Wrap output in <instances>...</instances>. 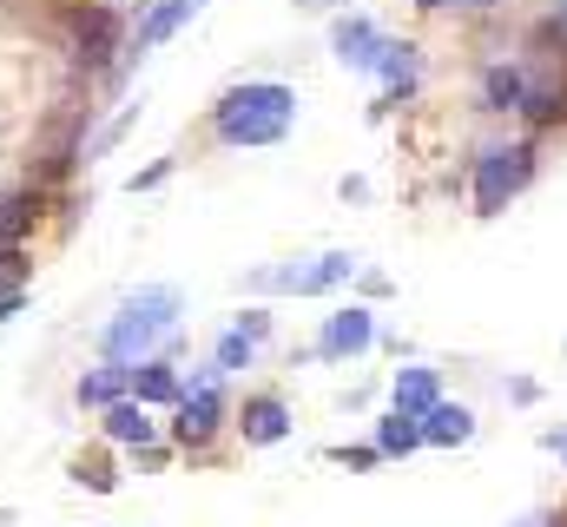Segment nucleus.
Returning a JSON list of instances; mask_svg holds the SVG:
<instances>
[{
  "instance_id": "14",
  "label": "nucleus",
  "mask_w": 567,
  "mask_h": 527,
  "mask_svg": "<svg viewBox=\"0 0 567 527\" xmlns=\"http://www.w3.org/2000/svg\"><path fill=\"white\" fill-rule=\"evenodd\" d=\"M522 100H528L522 73H515V66H488V80H482V106H488V113H515Z\"/></svg>"
},
{
  "instance_id": "11",
  "label": "nucleus",
  "mask_w": 567,
  "mask_h": 527,
  "mask_svg": "<svg viewBox=\"0 0 567 527\" xmlns=\"http://www.w3.org/2000/svg\"><path fill=\"white\" fill-rule=\"evenodd\" d=\"M475 435V415L462 409V402H435L423 415V442H435V448H455V442H468Z\"/></svg>"
},
{
  "instance_id": "28",
  "label": "nucleus",
  "mask_w": 567,
  "mask_h": 527,
  "mask_svg": "<svg viewBox=\"0 0 567 527\" xmlns=\"http://www.w3.org/2000/svg\"><path fill=\"white\" fill-rule=\"evenodd\" d=\"M522 527H548V521H522Z\"/></svg>"
},
{
  "instance_id": "7",
  "label": "nucleus",
  "mask_w": 567,
  "mask_h": 527,
  "mask_svg": "<svg viewBox=\"0 0 567 527\" xmlns=\"http://www.w3.org/2000/svg\"><path fill=\"white\" fill-rule=\"evenodd\" d=\"M370 343H377V317H370L363 303H350V310H337V317L323 323L317 356H357V350H370Z\"/></svg>"
},
{
  "instance_id": "8",
  "label": "nucleus",
  "mask_w": 567,
  "mask_h": 527,
  "mask_svg": "<svg viewBox=\"0 0 567 527\" xmlns=\"http://www.w3.org/2000/svg\"><path fill=\"white\" fill-rule=\"evenodd\" d=\"M330 46H337V60H343V66H363V73H370V66H377V53H383V33H377L363 13H343V20L330 27Z\"/></svg>"
},
{
  "instance_id": "21",
  "label": "nucleus",
  "mask_w": 567,
  "mask_h": 527,
  "mask_svg": "<svg viewBox=\"0 0 567 527\" xmlns=\"http://www.w3.org/2000/svg\"><path fill=\"white\" fill-rule=\"evenodd\" d=\"M80 482H93V488H100V495H106V488H113V468H106V462H100V455H93V462H80Z\"/></svg>"
},
{
  "instance_id": "16",
  "label": "nucleus",
  "mask_w": 567,
  "mask_h": 527,
  "mask_svg": "<svg viewBox=\"0 0 567 527\" xmlns=\"http://www.w3.org/2000/svg\"><path fill=\"white\" fill-rule=\"evenodd\" d=\"M377 73L390 80V93H410V86H416V46H410V40H403V46H396V40H383Z\"/></svg>"
},
{
  "instance_id": "6",
  "label": "nucleus",
  "mask_w": 567,
  "mask_h": 527,
  "mask_svg": "<svg viewBox=\"0 0 567 527\" xmlns=\"http://www.w3.org/2000/svg\"><path fill=\"white\" fill-rule=\"evenodd\" d=\"M73 40H80V60L100 73V66L120 53V13H113V7H80V13H73Z\"/></svg>"
},
{
  "instance_id": "13",
  "label": "nucleus",
  "mask_w": 567,
  "mask_h": 527,
  "mask_svg": "<svg viewBox=\"0 0 567 527\" xmlns=\"http://www.w3.org/2000/svg\"><path fill=\"white\" fill-rule=\"evenodd\" d=\"M106 435L126 442V448H145V442H152V415H145V402H113V409H106Z\"/></svg>"
},
{
  "instance_id": "23",
  "label": "nucleus",
  "mask_w": 567,
  "mask_h": 527,
  "mask_svg": "<svg viewBox=\"0 0 567 527\" xmlns=\"http://www.w3.org/2000/svg\"><path fill=\"white\" fill-rule=\"evenodd\" d=\"M13 310H20V290H7V297H0V323H7Z\"/></svg>"
},
{
  "instance_id": "20",
  "label": "nucleus",
  "mask_w": 567,
  "mask_h": 527,
  "mask_svg": "<svg viewBox=\"0 0 567 527\" xmlns=\"http://www.w3.org/2000/svg\"><path fill=\"white\" fill-rule=\"evenodd\" d=\"M33 211H40L33 198H7V205H0V245H20L27 225H33Z\"/></svg>"
},
{
  "instance_id": "1",
  "label": "nucleus",
  "mask_w": 567,
  "mask_h": 527,
  "mask_svg": "<svg viewBox=\"0 0 567 527\" xmlns=\"http://www.w3.org/2000/svg\"><path fill=\"white\" fill-rule=\"evenodd\" d=\"M290 120H297V93L278 80H245L212 106V132L225 145H278Z\"/></svg>"
},
{
  "instance_id": "5",
  "label": "nucleus",
  "mask_w": 567,
  "mask_h": 527,
  "mask_svg": "<svg viewBox=\"0 0 567 527\" xmlns=\"http://www.w3.org/2000/svg\"><path fill=\"white\" fill-rule=\"evenodd\" d=\"M218 422H225V395H218V370H212L198 390L178 402V422H172V428H178V442H212Z\"/></svg>"
},
{
  "instance_id": "4",
  "label": "nucleus",
  "mask_w": 567,
  "mask_h": 527,
  "mask_svg": "<svg viewBox=\"0 0 567 527\" xmlns=\"http://www.w3.org/2000/svg\"><path fill=\"white\" fill-rule=\"evenodd\" d=\"M350 270H357V258L330 251V258H303V264H278V270H258V277H251V290H290V297H317V290L343 283Z\"/></svg>"
},
{
  "instance_id": "25",
  "label": "nucleus",
  "mask_w": 567,
  "mask_h": 527,
  "mask_svg": "<svg viewBox=\"0 0 567 527\" xmlns=\"http://www.w3.org/2000/svg\"><path fill=\"white\" fill-rule=\"evenodd\" d=\"M297 7H330V0H297Z\"/></svg>"
},
{
  "instance_id": "26",
  "label": "nucleus",
  "mask_w": 567,
  "mask_h": 527,
  "mask_svg": "<svg viewBox=\"0 0 567 527\" xmlns=\"http://www.w3.org/2000/svg\"><path fill=\"white\" fill-rule=\"evenodd\" d=\"M416 7H449V0H416Z\"/></svg>"
},
{
  "instance_id": "12",
  "label": "nucleus",
  "mask_w": 567,
  "mask_h": 527,
  "mask_svg": "<svg viewBox=\"0 0 567 527\" xmlns=\"http://www.w3.org/2000/svg\"><path fill=\"white\" fill-rule=\"evenodd\" d=\"M258 337H265V310L238 317V330L218 343V376H225V370H245V363H251V350H258Z\"/></svg>"
},
{
  "instance_id": "17",
  "label": "nucleus",
  "mask_w": 567,
  "mask_h": 527,
  "mask_svg": "<svg viewBox=\"0 0 567 527\" xmlns=\"http://www.w3.org/2000/svg\"><path fill=\"white\" fill-rule=\"evenodd\" d=\"M410 448H423V422L416 415H383V428H377V455H410Z\"/></svg>"
},
{
  "instance_id": "15",
  "label": "nucleus",
  "mask_w": 567,
  "mask_h": 527,
  "mask_svg": "<svg viewBox=\"0 0 567 527\" xmlns=\"http://www.w3.org/2000/svg\"><path fill=\"white\" fill-rule=\"evenodd\" d=\"M435 402H442V395H435V370H403V376H396V409H403V415L423 422Z\"/></svg>"
},
{
  "instance_id": "9",
  "label": "nucleus",
  "mask_w": 567,
  "mask_h": 527,
  "mask_svg": "<svg viewBox=\"0 0 567 527\" xmlns=\"http://www.w3.org/2000/svg\"><path fill=\"white\" fill-rule=\"evenodd\" d=\"M238 428H245V442L271 448V442L290 435V409H284L278 395H251V402H245V415H238Z\"/></svg>"
},
{
  "instance_id": "27",
  "label": "nucleus",
  "mask_w": 567,
  "mask_h": 527,
  "mask_svg": "<svg viewBox=\"0 0 567 527\" xmlns=\"http://www.w3.org/2000/svg\"><path fill=\"white\" fill-rule=\"evenodd\" d=\"M468 7H495V0H468Z\"/></svg>"
},
{
  "instance_id": "18",
  "label": "nucleus",
  "mask_w": 567,
  "mask_h": 527,
  "mask_svg": "<svg viewBox=\"0 0 567 527\" xmlns=\"http://www.w3.org/2000/svg\"><path fill=\"white\" fill-rule=\"evenodd\" d=\"M126 383H133V402H178V376H172L165 363H140V370H126Z\"/></svg>"
},
{
  "instance_id": "22",
  "label": "nucleus",
  "mask_w": 567,
  "mask_h": 527,
  "mask_svg": "<svg viewBox=\"0 0 567 527\" xmlns=\"http://www.w3.org/2000/svg\"><path fill=\"white\" fill-rule=\"evenodd\" d=\"M337 462H350V468H370V462H377V448H337Z\"/></svg>"
},
{
  "instance_id": "24",
  "label": "nucleus",
  "mask_w": 567,
  "mask_h": 527,
  "mask_svg": "<svg viewBox=\"0 0 567 527\" xmlns=\"http://www.w3.org/2000/svg\"><path fill=\"white\" fill-rule=\"evenodd\" d=\"M548 442H555V448H561V455H567V435H548Z\"/></svg>"
},
{
  "instance_id": "19",
  "label": "nucleus",
  "mask_w": 567,
  "mask_h": 527,
  "mask_svg": "<svg viewBox=\"0 0 567 527\" xmlns=\"http://www.w3.org/2000/svg\"><path fill=\"white\" fill-rule=\"evenodd\" d=\"M120 390H126V363H113V370H100V376H80V402H93V409L120 402Z\"/></svg>"
},
{
  "instance_id": "2",
  "label": "nucleus",
  "mask_w": 567,
  "mask_h": 527,
  "mask_svg": "<svg viewBox=\"0 0 567 527\" xmlns=\"http://www.w3.org/2000/svg\"><path fill=\"white\" fill-rule=\"evenodd\" d=\"M172 323H178V290L172 283H145L140 297H126L120 317L106 323V363H140Z\"/></svg>"
},
{
  "instance_id": "10",
  "label": "nucleus",
  "mask_w": 567,
  "mask_h": 527,
  "mask_svg": "<svg viewBox=\"0 0 567 527\" xmlns=\"http://www.w3.org/2000/svg\"><path fill=\"white\" fill-rule=\"evenodd\" d=\"M198 7H205V0H158V7H152V13L140 20V33H133V53L145 60V53H152L158 40H172V33H178V27H185Z\"/></svg>"
},
{
  "instance_id": "3",
  "label": "nucleus",
  "mask_w": 567,
  "mask_h": 527,
  "mask_svg": "<svg viewBox=\"0 0 567 527\" xmlns=\"http://www.w3.org/2000/svg\"><path fill=\"white\" fill-rule=\"evenodd\" d=\"M528 172H535V152H528V145H495V152H482V165H475V211L495 218V211L528 185Z\"/></svg>"
}]
</instances>
